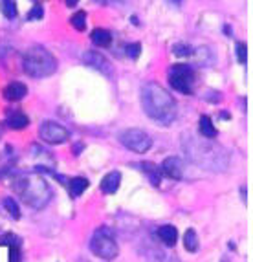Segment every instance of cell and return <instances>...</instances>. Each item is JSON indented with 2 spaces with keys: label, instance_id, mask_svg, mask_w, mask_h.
Instances as JSON below:
<instances>
[{
  "label": "cell",
  "instance_id": "cell-26",
  "mask_svg": "<svg viewBox=\"0 0 253 262\" xmlns=\"http://www.w3.org/2000/svg\"><path fill=\"white\" fill-rule=\"evenodd\" d=\"M43 17H44V9H43V6H39V4H35L33 8L28 11V15H26V20H30V22H35V20H43Z\"/></svg>",
  "mask_w": 253,
  "mask_h": 262
},
{
  "label": "cell",
  "instance_id": "cell-28",
  "mask_svg": "<svg viewBox=\"0 0 253 262\" xmlns=\"http://www.w3.org/2000/svg\"><path fill=\"white\" fill-rule=\"evenodd\" d=\"M205 99H207L209 103H213V105H215V103H218V99H220V94H218V92H213V90H211L209 94H205Z\"/></svg>",
  "mask_w": 253,
  "mask_h": 262
},
{
  "label": "cell",
  "instance_id": "cell-10",
  "mask_svg": "<svg viewBox=\"0 0 253 262\" xmlns=\"http://www.w3.org/2000/svg\"><path fill=\"white\" fill-rule=\"evenodd\" d=\"M160 170H162L163 176H167V178H171V180H182L183 178V163H182V160L176 158V156L165 158V160L162 162Z\"/></svg>",
  "mask_w": 253,
  "mask_h": 262
},
{
  "label": "cell",
  "instance_id": "cell-30",
  "mask_svg": "<svg viewBox=\"0 0 253 262\" xmlns=\"http://www.w3.org/2000/svg\"><path fill=\"white\" fill-rule=\"evenodd\" d=\"M97 4H101V6H107L109 2H119V0H96Z\"/></svg>",
  "mask_w": 253,
  "mask_h": 262
},
{
  "label": "cell",
  "instance_id": "cell-15",
  "mask_svg": "<svg viewBox=\"0 0 253 262\" xmlns=\"http://www.w3.org/2000/svg\"><path fill=\"white\" fill-rule=\"evenodd\" d=\"M141 170L145 172V176H147V180L151 182L153 187H160V185H162L163 174H162V170H160V167H158L156 163L143 162L141 163Z\"/></svg>",
  "mask_w": 253,
  "mask_h": 262
},
{
  "label": "cell",
  "instance_id": "cell-16",
  "mask_svg": "<svg viewBox=\"0 0 253 262\" xmlns=\"http://www.w3.org/2000/svg\"><path fill=\"white\" fill-rule=\"evenodd\" d=\"M28 125H30V118L22 112H11V114H8V118H6V127L11 128V130H22V128H26Z\"/></svg>",
  "mask_w": 253,
  "mask_h": 262
},
{
  "label": "cell",
  "instance_id": "cell-27",
  "mask_svg": "<svg viewBox=\"0 0 253 262\" xmlns=\"http://www.w3.org/2000/svg\"><path fill=\"white\" fill-rule=\"evenodd\" d=\"M85 150V143L83 141H77V143H74V147H72V154L74 156H79V154Z\"/></svg>",
  "mask_w": 253,
  "mask_h": 262
},
{
  "label": "cell",
  "instance_id": "cell-25",
  "mask_svg": "<svg viewBox=\"0 0 253 262\" xmlns=\"http://www.w3.org/2000/svg\"><path fill=\"white\" fill-rule=\"evenodd\" d=\"M125 55L132 61H136L141 55V44L140 42H129L125 46Z\"/></svg>",
  "mask_w": 253,
  "mask_h": 262
},
{
  "label": "cell",
  "instance_id": "cell-33",
  "mask_svg": "<svg viewBox=\"0 0 253 262\" xmlns=\"http://www.w3.org/2000/svg\"><path fill=\"white\" fill-rule=\"evenodd\" d=\"M167 2H169V4H175V6H180V4H182V0H167Z\"/></svg>",
  "mask_w": 253,
  "mask_h": 262
},
{
  "label": "cell",
  "instance_id": "cell-34",
  "mask_svg": "<svg viewBox=\"0 0 253 262\" xmlns=\"http://www.w3.org/2000/svg\"><path fill=\"white\" fill-rule=\"evenodd\" d=\"M235 248H237L235 242H229V249H231V251H235Z\"/></svg>",
  "mask_w": 253,
  "mask_h": 262
},
{
  "label": "cell",
  "instance_id": "cell-24",
  "mask_svg": "<svg viewBox=\"0 0 253 262\" xmlns=\"http://www.w3.org/2000/svg\"><path fill=\"white\" fill-rule=\"evenodd\" d=\"M173 53H175L176 57H189L193 53V46L187 42H176L175 46H173Z\"/></svg>",
  "mask_w": 253,
  "mask_h": 262
},
{
  "label": "cell",
  "instance_id": "cell-29",
  "mask_svg": "<svg viewBox=\"0 0 253 262\" xmlns=\"http://www.w3.org/2000/svg\"><path fill=\"white\" fill-rule=\"evenodd\" d=\"M77 2H79V0H66V6H68V8H75V6H77Z\"/></svg>",
  "mask_w": 253,
  "mask_h": 262
},
{
  "label": "cell",
  "instance_id": "cell-2",
  "mask_svg": "<svg viewBox=\"0 0 253 262\" xmlns=\"http://www.w3.org/2000/svg\"><path fill=\"white\" fill-rule=\"evenodd\" d=\"M183 149L191 158L193 163H197L202 169H209L215 172H222L229 165V156L226 150L209 140H198V138H183Z\"/></svg>",
  "mask_w": 253,
  "mask_h": 262
},
{
  "label": "cell",
  "instance_id": "cell-6",
  "mask_svg": "<svg viewBox=\"0 0 253 262\" xmlns=\"http://www.w3.org/2000/svg\"><path fill=\"white\" fill-rule=\"evenodd\" d=\"M195 70L193 66L183 64V62H178V64L171 66L169 74H167V81H169V86L175 90V92H180L183 96H189L193 94V86H195Z\"/></svg>",
  "mask_w": 253,
  "mask_h": 262
},
{
  "label": "cell",
  "instance_id": "cell-19",
  "mask_svg": "<svg viewBox=\"0 0 253 262\" xmlns=\"http://www.w3.org/2000/svg\"><path fill=\"white\" fill-rule=\"evenodd\" d=\"M183 248L187 253H197L200 249V241H198V235L193 227H189L187 231L183 233Z\"/></svg>",
  "mask_w": 253,
  "mask_h": 262
},
{
  "label": "cell",
  "instance_id": "cell-13",
  "mask_svg": "<svg viewBox=\"0 0 253 262\" xmlns=\"http://www.w3.org/2000/svg\"><path fill=\"white\" fill-rule=\"evenodd\" d=\"M90 187V180L87 176H74V178L68 182V194L72 198H79L83 196L85 191Z\"/></svg>",
  "mask_w": 253,
  "mask_h": 262
},
{
  "label": "cell",
  "instance_id": "cell-3",
  "mask_svg": "<svg viewBox=\"0 0 253 262\" xmlns=\"http://www.w3.org/2000/svg\"><path fill=\"white\" fill-rule=\"evenodd\" d=\"M13 191L33 209H43L52 200V187L43 176H18L13 182Z\"/></svg>",
  "mask_w": 253,
  "mask_h": 262
},
{
  "label": "cell",
  "instance_id": "cell-4",
  "mask_svg": "<svg viewBox=\"0 0 253 262\" xmlns=\"http://www.w3.org/2000/svg\"><path fill=\"white\" fill-rule=\"evenodd\" d=\"M22 66L30 77L33 79H44L55 74L57 70V59L48 48H44L40 44L31 46L22 59Z\"/></svg>",
  "mask_w": 253,
  "mask_h": 262
},
{
  "label": "cell",
  "instance_id": "cell-23",
  "mask_svg": "<svg viewBox=\"0 0 253 262\" xmlns=\"http://www.w3.org/2000/svg\"><path fill=\"white\" fill-rule=\"evenodd\" d=\"M235 55H237V61H239L240 64H246V62H248V44L237 42L235 44Z\"/></svg>",
  "mask_w": 253,
  "mask_h": 262
},
{
  "label": "cell",
  "instance_id": "cell-12",
  "mask_svg": "<svg viewBox=\"0 0 253 262\" xmlns=\"http://www.w3.org/2000/svg\"><path fill=\"white\" fill-rule=\"evenodd\" d=\"M156 236H158V241L162 242L163 246H167V248H175V246L178 244V238H180L176 226H171V224H165V226L158 227Z\"/></svg>",
  "mask_w": 253,
  "mask_h": 262
},
{
  "label": "cell",
  "instance_id": "cell-18",
  "mask_svg": "<svg viewBox=\"0 0 253 262\" xmlns=\"http://www.w3.org/2000/svg\"><path fill=\"white\" fill-rule=\"evenodd\" d=\"M90 40L96 46H101V48H109L112 44V33L105 28H96V30L90 33Z\"/></svg>",
  "mask_w": 253,
  "mask_h": 262
},
{
  "label": "cell",
  "instance_id": "cell-14",
  "mask_svg": "<svg viewBox=\"0 0 253 262\" xmlns=\"http://www.w3.org/2000/svg\"><path fill=\"white\" fill-rule=\"evenodd\" d=\"M28 94V86L20 81H13L4 88V97L8 101H20L24 99Z\"/></svg>",
  "mask_w": 253,
  "mask_h": 262
},
{
  "label": "cell",
  "instance_id": "cell-9",
  "mask_svg": "<svg viewBox=\"0 0 253 262\" xmlns=\"http://www.w3.org/2000/svg\"><path fill=\"white\" fill-rule=\"evenodd\" d=\"M83 62L87 66H90V68H94L96 72H99V74H103L105 77H112V64H110L109 59H107L105 55H101L99 52H94V50L85 52Z\"/></svg>",
  "mask_w": 253,
  "mask_h": 262
},
{
  "label": "cell",
  "instance_id": "cell-22",
  "mask_svg": "<svg viewBox=\"0 0 253 262\" xmlns=\"http://www.w3.org/2000/svg\"><path fill=\"white\" fill-rule=\"evenodd\" d=\"M70 22L77 31H85L87 30V11H77V13H74Z\"/></svg>",
  "mask_w": 253,
  "mask_h": 262
},
{
  "label": "cell",
  "instance_id": "cell-11",
  "mask_svg": "<svg viewBox=\"0 0 253 262\" xmlns=\"http://www.w3.org/2000/svg\"><path fill=\"white\" fill-rule=\"evenodd\" d=\"M121 187V172L119 170H110L103 176L99 184V191L103 194H116Z\"/></svg>",
  "mask_w": 253,
  "mask_h": 262
},
{
  "label": "cell",
  "instance_id": "cell-17",
  "mask_svg": "<svg viewBox=\"0 0 253 262\" xmlns=\"http://www.w3.org/2000/svg\"><path fill=\"white\" fill-rule=\"evenodd\" d=\"M198 132H200L202 138H205V140H213V138H217V128H215L213 121H211L209 116H205V114H202L200 119H198Z\"/></svg>",
  "mask_w": 253,
  "mask_h": 262
},
{
  "label": "cell",
  "instance_id": "cell-32",
  "mask_svg": "<svg viewBox=\"0 0 253 262\" xmlns=\"http://www.w3.org/2000/svg\"><path fill=\"white\" fill-rule=\"evenodd\" d=\"M224 33H226V35H231V28L227 26V24L224 26Z\"/></svg>",
  "mask_w": 253,
  "mask_h": 262
},
{
  "label": "cell",
  "instance_id": "cell-21",
  "mask_svg": "<svg viewBox=\"0 0 253 262\" xmlns=\"http://www.w3.org/2000/svg\"><path fill=\"white\" fill-rule=\"evenodd\" d=\"M2 206H4V209L8 211V214L11 216L13 220H18L20 219V206H18V202L15 200L13 196H6L4 200H2Z\"/></svg>",
  "mask_w": 253,
  "mask_h": 262
},
{
  "label": "cell",
  "instance_id": "cell-20",
  "mask_svg": "<svg viewBox=\"0 0 253 262\" xmlns=\"http://www.w3.org/2000/svg\"><path fill=\"white\" fill-rule=\"evenodd\" d=\"M0 11L8 20H13L18 15V8L15 0H0Z\"/></svg>",
  "mask_w": 253,
  "mask_h": 262
},
{
  "label": "cell",
  "instance_id": "cell-1",
  "mask_svg": "<svg viewBox=\"0 0 253 262\" xmlns=\"http://www.w3.org/2000/svg\"><path fill=\"white\" fill-rule=\"evenodd\" d=\"M141 106L154 123L169 125L176 118V101L160 83H145L141 86Z\"/></svg>",
  "mask_w": 253,
  "mask_h": 262
},
{
  "label": "cell",
  "instance_id": "cell-8",
  "mask_svg": "<svg viewBox=\"0 0 253 262\" xmlns=\"http://www.w3.org/2000/svg\"><path fill=\"white\" fill-rule=\"evenodd\" d=\"M39 138L48 145H62L68 141L70 132L57 121H43L39 127Z\"/></svg>",
  "mask_w": 253,
  "mask_h": 262
},
{
  "label": "cell",
  "instance_id": "cell-5",
  "mask_svg": "<svg viewBox=\"0 0 253 262\" xmlns=\"http://www.w3.org/2000/svg\"><path fill=\"white\" fill-rule=\"evenodd\" d=\"M88 248H90L92 255H96L101 260H114L119 253V246L116 242L114 231L107 226L97 227L94 231L90 242H88Z\"/></svg>",
  "mask_w": 253,
  "mask_h": 262
},
{
  "label": "cell",
  "instance_id": "cell-31",
  "mask_svg": "<svg viewBox=\"0 0 253 262\" xmlns=\"http://www.w3.org/2000/svg\"><path fill=\"white\" fill-rule=\"evenodd\" d=\"M220 119L227 121V119H229V112H220Z\"/></svg>",
  "mask_w": 253,
  "mask_h": 262
},
{
  "label": "cell",
  "instance_id": "cell-7",
  "mask_svg": "<svg viewBox=\"0 0 253 262\" xmlns=\"http://www.w3.org/2000/svg\"><path fill=\"white\" fill-rule=\"evenodd\" d=\"M118 140L126 150L136 154H145L153 147V138L141 128H126L119 134Z\"/></svg>",
  "mask_w": 253,
  "mask_h": 262
}]
</instances>
